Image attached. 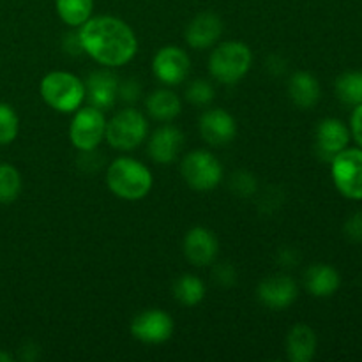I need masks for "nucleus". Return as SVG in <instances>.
<instances>
[{
	"mask_svg": "<svg viewBox=\"0 0 362 362\" xmlns=\"http://www.w3.org/2000/svg\"><path fill=\"white\" fill-rule=\"evenodd\" d=\"M83 52L103 66L119 67L129 62L138 49L134 32L115 16L88 18L80 27Z\"/></svg>",
	"mask_w": 362,
	"mask_h": 362,
	"instance_id": "f257e3e1",
	"label": "nucleus"
},
{
	"mask_svg": "<svg viewBox=\"0 0 362 362\" xmlns=\"http://www.w3.org/2000/svg\"><path fill=\"white\" fill-rule=\"evenodd\" d=\"M106 184L115 197L127 202L141 200L152 189V173L144 163L133 158H119L108 166Z\"/></svg>",
	"mask_w": 362,
	"mask_h": 362,
	"instance_id": "f03ea898",
	"label": "nucleus"
},
{
	"mask_svg": "<svg viewBox=\"0 0 362 362\" xmlns=\"http://www.w3.org/2000/svg\"><path fill=\"white\" fill-rule=\"evenodd\" d=\"M41 98L49 108L60 113H73L85 99V83L66 71H52L41 80Z\"/></svg>",
	"mask_w": 362,
	"mask_h": 362,
	"instance_id": "7ed1b4c3",
	"label": "nucleus"
},
{
	"mask_svg": "<svg viewBox=\"0 0 362 362\" xmlns=\"http://www.w3.org/2000/svg\"><path fill=\"white\" fill-rule=\"evenodd\" d=\"M253 53L244 42L226 41L212 52L209 71L223 85H233L243 80L251 69Z\"/></svg>",
	"mask_w": 362,
	"mask_h": 362,
	"instance_id": "20e7f679",
	"label": "nucleus"
},
{
	"mask_svg": "<svg viewBox=\"0 0 362 362\" xmlns=\"http://www.w3.org/2000/svg\"><path fill=\"white\" fill-rule=\"evenodd\" d=\"M147 133L148 122L144 113L134 108H124L106 122L105 138L117 151H133L145 140Z\"/></svg>",
	"mask_w": 362,
	"mask_h": 362,
	"instance_id": "39448f33",
	"label": "nucleus"
},
{
	"mask_svg": "<svg viewBox=\"0 0 362 362\" xmlns=\"http://www.w3.org/2000/svg\"><path fill=\"white\" fill-rule=\"evenodd\" d=\"M180 172L187 186L194 191L214 189L223 179L221 163L207 151L189 152L180 165Z\"/></svg>",
	"mask_w": 362,
	"mask_h": 362,
	"instance_id": "423d86ee",
	"label": "nucleus"
},
{
	"mask_svg": "<svg viewBox=\"0 0 362 362\" xmlns=\"http://www.w3.org/2000/svg\"><path fill=\"white\" fill-rule=\"evenodd\" d=\"M336 187L350 200H362V151L345 148L331 161Z\"/></svg>",
	"mask_w": 362,
	"mask_h": 362,
	"instance_id": "0eeeda50",
	"label": "nucleus"
},
{
	"mask_svg": "<svg viewBox=\"0 0 362 362\" xmlns=\"http://www.w3.org/2000/svg\"><path fill=\"white\" fill-rule=\"evenodd\" d=\"M106 119L101 110L88 106L76 110L73 122L69 127L71 144L78 151H94L105 138Z\"/></svg>",
	"mask_w": 362,
	"mask_h": 362,
	"instance_id": "6e6552de",
	"label": "nucleus"
},
{
	"mask_svg": "<svg viewBox=\"0 0 362 362\" xmlns=\"http://www.w3.org/2000/svg\"><path fill=\"white\" fill-rule=\"evenodd\" d=\"M131 334L147 345H161L172 338L173 320L166 311L147 310L133 318Z\"/></svg>",
	"mask_w": 362,
	"mask_h": 362,
	"instance_id": "1a4fd4ad",
	"label": "nucleus"
},
{
	"mask_svg": "<svg viewBox=\"0 0 362 362\" xmlns=\"http://www.w3.org/2000/svg\"><path fill=\"white\" fill-rule=\"evenodd\" d=\"M189 57L179 46H165L152 60L154 76L165 85H180L189 74Z\"/></svg>",
	"mask_w": 362,
	"mask_h": 362,
	"instance_id": "9d476101",
	"label": "nucleus"
},
{
	"mask_svg": "<svg viewBox=\"0 0 362 362\" xmlns=\"http://www.w3.org/2000/svg\"><path fill=\"white\" fill-rule=\"evenodd\" d=\"M350 141V131L341 120L324 119L317 126L315 133V148L324 161H332L341 151H345Z\"/></svg>",
	"mask_w": 362,
	"mask_h": 362,
	"instance_id": "9b49d317",
	"label": "nucleus"
},
{
	"mask_svg": "<svg viewBox=\"0 0 362 362\" xmlns=\"http://www.w3.org/2000/svg\"><path fill=\"white\" fill-rule=\"evenodd\" d=\"M200 133L207 144L214 147L230 144L237 134L235 119L221 108L207 110L200 117Z\"/></svg>",
	"mask_w": 362,
	"mask_h": 362,
	"instance_id": "f8f14e48",
	"label": "nucleus"
},
{
	"mask_svg": "<svg viewBox=\"0 0 362 362\" xmlns=\"http://www.w3.org/2000/svg\"><path fill=\"white\" fill-rule=\"evenodd\" d=\"M297 285L290 276H271L258 285L257 296L269 310H286L297 299Z\"/></svg>",
	"mask_w": 362,
	"mask_h": 362,
	"instance_id": "ddd939ff",
	"label": "nucleus"
},
{
	"mask_svg": "<svg viewBox=\"0 0 362 362\" xmlns=\"http://www.w3.org/2000/svg\"><path fill=\"white\" fill-rule=\"evenodd\" d=\"M219 244L214 233L207 228H191L184 237V255L197 267L212 264L218 257Z\"/></svg>",
	"mask_w": 362,
	"mask_h": 362,
	"instance_id": "4468645a",
	"label": "nucleus"
},
{
	"mask_svg": "<svg viewBox=\"0 0 362 362\" xmlns=\"http://www.w3.org/2000/svg\"><path fill=\"white\" fill-rule=\"evenodd\" d=\"M85 98L101 112L112 108L119 98V78L110 71H94L85 81Z\"/></svg>",
	"mask_w": 362,
	"mask_h": 362,
	"instance_id": "2eb2a0df",
	"label": "nucleus"
},
{
	"mask_svg": "<svg viewBox=\"0 0 362 362\" xmlns=\"http://www.w3.org/2000/svg\"><path fill=\"white\" fill-rule=\"evenodd\" d=\"M184 145L182 131L173 126H163L154 131L148 141V156L159 165H170L177 159Z\"/></svg>",
	"mask_w": 362,
	"mask_h": 362,
	"instance_id": "dca6fc26",
	"label": "nucleus"
},
{
	"mask_svg": "<svg viewBox=\"0 0 362 362\" xmlns=\"http://www.w3.org/2000/svg\"><path fill=\"white\" fill-rule=\"evenodd\" d=\"M223 34V21L212 13H202L191 20L186 30V41L191 48L205 49L214 45Z\"/></svg>",
	"mask_w": 362,
	"mask_h": 362,
	"instance_id": "f3484780",
	"label": "nucleus"
},
{
	"mask_svg": "<svg viewBox=\"0 0 362 362\" xmlns=\"http://www.w3.org/2000/svg\"><path fill=\"white\" fill-rule=\"evenodd\" d=\"M288 94L293 105L303 110H310L320 101V83H318V80L311 73L299 71V73H296L290 78Z\"/></svg>",
	"mask_w": 362,
	"mask_h": 362,
	"instance_id": "a211bd4d",
	"label": "nucleus"
},
{
	"mask_svg": "<svg viewBox=\"0 0 362 362\" xmlns=\"http://www.w3.org/2000/svg\"><path fill=\"white\" fill-rule=\"evenodd\" d=\"M339 283L341 279H339L338 271L325 264L311 265L304 274V286L315 297L332 296L339 288Z\"/></svg>",
	"mask_w": 362,
	"mask_h": 362,
	"instance_id": "6ab92c4d",
	"label": "nucleus"
},
{
	"mask_svg": "<svg viewBox=\"0 0 362 362\" xmlns=\"http://www.w3.org/2000/svg\"><path fill=\"white\" fill-rule=\"evenodd\" d=\"M317 352V334L308 325H296L286 338V354L292 362H310Z\"/></svg>",
	"mask_w": 362,
	"mask_h": 362,
	"instance_id": "aec40b11",
	"label": "nucleus"
},
{
	"mask_svg": "<svg viewBox=\"0 0 362 362\" xmlns=\"http://www.w3.org/2000/svg\"><path fill=\"white\" fill-rule=\"evenodd\" d=\"M145 105H147V112L152 119L165 120V122L175 119L180 110H182L179 95L172 90H166V88L152 92L147 101H145Z\"/></svg>",
	"mask_w": 362,
	"mask_h": 362,
	"instance_id": "412c9836",
	"label": "nucleus"
},
{
	"mask_svg": "<svg viewBox=\"0 0 362 362\" xmlns=\"http://www.w3.org/2000/svg\"><path fill=\"white\" fill-rule=\"evenodd\" d=\"M173 297L182 306H197L205 297V285L200 278L193 274H184L173 283Z\"/></svg>",
	"mask_w": 362,
	"mask_h": 362,
	"instance_id": "4be33fe9",
	"label": "nucleus"
},
{
	"mask_svg": "<svg viewBox=\"0 0 362 362\" xmlns=\"http://www.w3.org/2000/svg\"><path fill=\"white\" fill-rule=\"evenodd\" d=\"M94 0H57V13L69 27H81L90 18Z\"/></svg>",
	"mask_w": 362,
	"mask_h": 362,
	"instance_id": "5701e85b",
	"label": "nucleus"
},
{
	"mask_svg": "<svg viewBox=\"0 0 362 362\" xmlns=\"http://www.w3.org/2000/svg\"><path fill=\"white\" fill-rule=\"evenodd\" d=\"M336 94L345 105H362V73H345L336 81Z\"/></svg>",
	"mask_w": 362,
	"mask_h": 362,
	"instance_id": "b1692460",
	"label": "nucleus"
},
{
	"mask_svg": "<svg viewBox=\"0 0 362 362\" xmlns=\"http://www.w3.org/2000/svg\"><path fill=\"white\" fill-rule=\"evenodd\" d=\"M21 191V175L13 165H0V204H11Z\"/></svg>",
	"mask_w": 362,
	"mask_h": 362,
	"instance_id": "393cba45",
	"label": "nucleus"
},
{
	"mask_svg": "<svg viewBox=\"0 0 362 362\" xmlns=\"http://www.w3.org/2000/svg\"><path fill=\"white\" fill-rule=\"evenodd\" d=\"M20 129V120L13 106L7 103H0V145H7L14 141Z\"/></svg>",
	"mask_w": 362,
	"mask_h": 362,
	"instance_id": "a878e982",
	"label": "nucleus"
},
{
	"mask_svg": "<svg viewBox=\"0 0 362 362\" xmlns=\"http://www.w3.org/2000/svg\"><path fill=\"white\" fill-rule=\"evenodd\" d=\"M214 87L205 80L191 81L186 88V99L194 106H207L214 101Z\"/></svg>",
	"mask_w": 362,
	"mask_h": 362,
	"instance_id": "bb28decb",
	"label": "nucleus"
},
{
	"mask_svg": "<svg viewBox=\"0 0 362 362\" xmlns=\"http://www.w3.org/2000/svg\"><path fill=\"white\" fill-rule=\"evenodd\" d=\"M230 187L235 194L247 198L257 193V179L247 172H237L233 173L232 180H230Z\"/></svg>",
	"mask_w": 362,
	"mask_h": 362,
	"instance_id": "cd10ccee",
	"label": "nucleus"
},
{
	"mask_svg": "<svg viewBox=\"0 0 362 362\" xmlns=\"http://www.w3.org/2000/svg\"><path fill=\"white\" fill-rule=\"evenodd\" d=\"M214 279L219 286H233L237 283V271L232 264H219L214 269Z\"/></svg>",
	"mask_w": 362,
	"mask_h": 362,
	"instance_id": "c85d7f7f",
	"label": "nucleus"
},
{
	"mask_svg": "<svg viewBox=\"0 0 362 362\" xmlns=\"http://www.w3.org/2000/svg\"><path fill=\"white\" fill-rule=\"evenodd\" d=\"M141 87L136 80H127L124 83H119V98L126 103H134L140 99Z\"/></svg>",
	"mask_w": 362,
	"mask_h": 362,
	"instance_id": "c756f323",
	"label": "nucleus"
},
{
	"mask_svg": "<svg viewBox=\"0 0 362 362\" xmlns=\"http://www.w3.org/2000/svg\"><path fill=\"white\" fill-rule=\"evenodd\" d=\"M345 233L354 243H362V212L354 214L349 221L345 223Z\"/></svg>",
	"mask_w": 362,
	"mask_h": 362,
	"instance_id": "7c9ffc66",
	"label": "nucleus"
},
{
	"mask_svg": "<svg viewBox=\"0 0 362 362\" xmlns=\"http://www.w3.org/2000/svg\"><path fill=\"white\" fill-rule=\"evenodd\" d=\"M350 127H352V134L356 141L362 147V105H357V108L354 110Z\"/></svg>",
	"mask_w": 362,
	"mask_h": 362,
	"instance_id": "2f4dec72",
	"label": "nucleus"
},
{
	"mask_svg": "<svg viewBox=\"0 0 362 362\" xmlns=\"http://www.w3.org/2000/svg\"><path fill=\"white\" fill-rule=\"evenodd\" d=\"M62 46H64V49H66V53H73V55H78L80 52H83V46H81L80 35L78 34L64 35Z\"/></svg>",
	"mask_w": 362,
	"mask_h": 362,
	"instance_id": "473e14b6",
	"label": "nucleus"
},
{
	"mask_svg": "<svg viewBox=\"0 0 362 362\" xmlns=\"http://www.w3.org/2000/svg\"><path fill=\"white\" fill-rule=\"evenodd\" d=\"M279 262H281L283 265H286V267H292V265H297V255L293 250H283L281 253H279Z\"/></svg>",
	"mask_w": 362,
	"mask_h": 362,
	"instance_id": "72a5a7b5",
	"label": "nucleus"
},
{
	"mask_svg": "<svg viewBox=\"0 0 362 362\" xmlns=\"http://www.w3.org/2000/svg\"><path fill=\"white\" fill-rule=\"evenodd\" d=\"M11 361H13V357H11L7 352H2V350H0V362H11Z\"/></svg>",
	"mask_w": 362,
	"mask_h": 362,
	"instance_id": "f704fd0d",
	"label": "nucleus"
}]
</instances>
